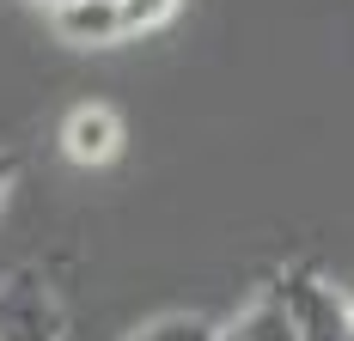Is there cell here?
<instances>
[{
    "mask_svg": "<svg viewBox=\"0 0 354 341\" xmlns=\"http://www.w3.org/2000/svg\"><path fill=\"white\" fill-rule=\"evenodd\" d=\"M275 293H281L287 305V323H293V335L299 341H354V299H342V286L336 280H324L318 269H287L269 280Z\"/></svg>",
    "mask_w": 354,
    "mask_h": 341,
    "instance_id": "obj_1",
    "label": "cell"
},
{
    "mask_svg": "<svg viewBox=\"0 0 354 341\" xmlns=\"http://www.w3.org/2000/svg\"><path fill=\"white\" fill-rule=\"evenodd\" d=\"M0 341H68V311L49 274L12 269L0 280Z\"/></svg>",
    "mask_w": 354,
    "mask_h": 341,
    "instance_id": "obj_2",
    "label": "cell"
},
{
    "mask_svg": "<svg viewBox=\"0 0 354 341\" xmlns=\"http://www.w3.org/2000/svg\"><path fill=\"white\" fill-rule=\"evenodd\" d=\"M55 146H62V159H68V165L98 170V165H110V159L122 153V116H116L110 104H73L68 116H62Z\"/></svg>",
    "mask_w": 354,
    "mask_h": 341,
    "instance_id": "obj_3",
    "label": "cell"
},
{
    "mask_svg": "<svg viewBox=\"0 0 354 341\" xmlns=\"http://www.w3.org/2000/svg\"><path fill=\"white\" fill-rule=\"evenodd\" d=\"M55 31L68 37V43H116L122 37V12H116V0H68V6H55Z\"/></svg>",
    "mask_w": 354,
    "mask_h": 341,
    "instance_id": "obj_4",
    "label": "cell"
},
{
    "mask_svg": "<svg viewBox=\"0 0 354 341\" xmlns=\"http://www.w3.org/2000/svg\"><path fill=\"white\" fill-rule=\"evenodd\" d=\"M226 329H232L239 341H299V335H293V323H287V305H281L275 286H263V293H257Z\"/></svg>",
    "mask_w": 354,
    "mask_h": 341,
    "instance_id": "obj_5",
    "label": "cell"
},
{
    "mask_svg": "<svg viewBox=\"0 0 354 341\" xmlns=\"http://www.w3.org/2000/svg\"><path fill=\"white\" fill-rule=\"evenodd\" d=\"M129 341H214V323H208V317H196V311H177V317H153V323H141Z\"/></svg>",
    "mask_w": 354,
    "mask_h": 341,
    "instance_id": "obj_6",
    "label": "cell"
},
{
    "mask_svg": "<svg viewBox=\"0 0 354 341\" xmlns=\"http://www.w3.org/2000/svg\"><path fill=\"white\" fill-rule=\"evenodd\" d=\"M177 6H183V0H116V12H122V37H141V31L171 25Z\"/></svg>",
    "mask_w": 354,
    "mask_h": 341,
    "instance_id": "obj_7",
    "label": "cell"
},
{
    "mask_svg": "<svg viewBox=\"0 0 354 341\" xmlns=\"http://www.w3.org/2000/svg\"><path fill=\"white\" fill-rule=\"evenodd\" d=\"M12 183H19V153H6V146H0V202L12 195Z\"/></svg>",
    "mask_w": 354,
    "mask_h": 341,
    "instance_id": "obj_8",
    "label": "cell"
},
{
    "mask_svg": "<svg viewBox=\"0 0 354 341\" xmlns=\"http://www.w3.org/2000/svg\"><path fill=\"white\" fill-rule=\"evenodd\" d=\"M43 6H49V12H55V6H68V0H43Z\"/></svg>",
    "mask_w": 354,
    "mask_h": 341,
    "instance_id": "obj_9",
    "label": "cell"
}]
</instances>
